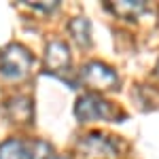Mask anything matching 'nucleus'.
<instances>
[{
  "mask_svg": "<svg viewBox=\"0 0 159 159\" xmlns=\"http://www.w3.org/2000/svg\"><path fill=\"white\" fill-rule=\"evenodd\" d=\"M32 53L24 45L11 43L0 51V74L7 79H24L32 68Z\"/></svg>",
  "mask_w": 159,
  "mask_h": 159,
  "instance_id": "nucleus-1",
  "label": "nucleus"
},
{
  "mask_svg": "<svg viewBox=\"0 0 159 159\" xmlns=\"http://www.w3.org/2000/svg\"><path fill=\"white\" fill-rule=\"evenodd\" d=\"M74 117L81 123L89 121H110L115 117V108L108 100H104L98 93H85L76 100Z\"/></svg>",
  "mask_w": 159,
  "mask_h": 159,
  "instance_id": "nucleus-2",
  "label": "nucleus"
},
{
  "mask_svg": "<svg viewBox=\"0 0 159 159\" xmlns=\"http://www.w3.org/2000/svg\"><path fill=\"white\" fill-rule=\"evenodd\" d=\"M81 81L85 87L93 91H110L119 85L117 72L102 61H87L81 70Z\"/></svg>",
  "mask_w": 159,
  "mask_h": 159,
  "instance_id": "nucleus-3",
  "label": "nucleus"
},
{
  "mask_svg": "<svg viewBox=\"0 0 159 159\" xmlns=\"http://www.w3.org/2000/svg\"><path fill=\"white\" fill-rule=\"evenodd\" d=\"M83 159H112L117 155V144L104 134H89L79 142Z\"/></svg>",
  "mask_w": 159,
  "mask_h": 159,
  "instance_id": "nucleus-4",
  "label": "nucleus"
},
{
  "mask_svg": "<svg viewBox=\"0 0 159 159\" xmlns=\"http://www.w3.org/2000/svg\"><path fill=\"white\" fill-rule=\"evenodd\" d=\"M70 49L66 43L61 40H51L45 49V68L47 72L61 74L66 70H70Z\"/></svg>",
  "mask_w": 159,
  "mask_h": 159,
  "instance_id": "nucleus-5",
  "label": "nucleus"
},
{
  "mask_svg": "<svg viewBox=\"0 0 159 159\" xmlns=\"http://www.w3.org/2000/svg\"><path fill=\"white\" fill-rule=\"evenodd\" d=\"M4 115L7 119L13 123H32V115H34V106L32 100L28 96H13L4 102Z\"/></svg>",
  "mask_w": 159,
  "mask_h": 159,
  "instance_id": "nucleus-6",
  "label": "nucleus"
},
{
  "mask_svg": "<svg viewBox=\"0 0 159 159\" xmlns=\"http://www.w3.org/2000/svg\"><path fill=\"white\" fill-rule=\"evenodd\" d=\"M108 9L117 17H123L127 21H134V19H138L144 13L147 4L140 2V0H119V2H108Z\"/></svg>",
  "mask_w": 159,
  "mask_h": 159,
  "instance_id": "nucleus-7",
  "label": "nucleus"
},
{
  "mask_svg": "<svg viewBox=\"0 0 159 159\" xmlns=\"http://www.w3.org/2000/svg\"><path fill=\"white\" fill-rule=\"evenodd\" d=\"M68 32H70V36H72V40L76 45H81V47L91 45V24L85 17H74L68 24Z\"/></svg>",
  "mask_w": 159,
  "mask_h": 159,
  "instance_id": "nucleus-8",
  "label": "nucleus"
},
{
  "mask_svg": "<svg viewBox=\"0 0 159 159\" xmlns=\"http://www.w3.org/2000/svg\"><path fill=\"white\" fill-rule=\"evenodd\" d=\"M0 159H28L25 142L19 138H9L0 144Z\"/></svg>",
  "mask_w": 159,
  "mask_h": 159,
  "instance_id": "nucleus-9",
  "label": "nucleus"
},
{
  "mask_svg": "<svg viewBox=\"0 0 159 159\" xmlns=\"http://www.w3.org/2000/svg\"><path fill=\"white\" fill-rule=\"evenodd\" d=\"M51 159H68V157H64V155H53Z\"/></svg>",
  "mask_w": 159,
  "mask_h": 159,
  "instance_id": "nucleus-10",
  "label": "nucleus"
},
{
  "mask_svg": "<svg viewBox=\"0 0 159 159\" xmlns=\"http://www.w3.org/2000/svg\"><path fill=\"white\" fill-rule=\"evenodd\" d=\"M157 76H159V64H157Z\"/></svg>",
  "mask_w": 159,
  "mask_h": 159,
  "instance_id": "nucleus-11",
  "label": "nucleus"
}]
</instances>
